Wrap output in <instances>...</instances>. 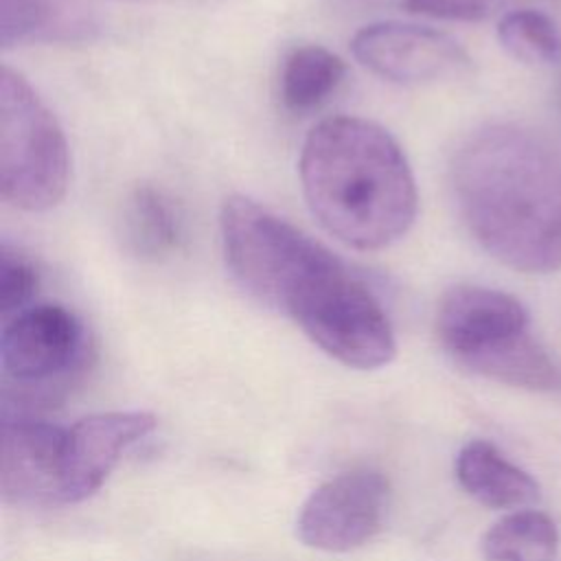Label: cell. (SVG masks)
<instances>
[{"label":"cell","instance_id":"9","mask_svg":"<svg viewBox=\"0 0 561 561\" xmlns=\"http://www.w3.org/2000/svg\"><path fill=\"white\" fill-rule=\"evenodd\" d=\"M436 331L443 346L465 364L528 331V311L506 291L480 285H458L440 298Z\"/></svg>","mask_w":561,"mask_h":561},{"label":"cell","instance_id":"4","mask_svg":"<svg viewBox=\"0 0 561 561\" xmlns=\"http://www.w3.org/2000/svg\"><path fill=\"white\" fill-rule=\"evenodd\" d=\"M70 156L66 136L31 88L9 66L0 75V191L28 213L57 206L68 188Z\"/></svg>","mask_w":561,"mask_h":561},{"label":"cell","instance_id":"13","mask_svg":"<svg viewBox=\"0 0 561 561\" xmlns=\"http://www.w3.org/2000/svg\"><path fill=\"white\" fill-rule=\"evenodd\" d=\"M123 241L140 259L158 261L178 250L182 221L173 202L151 184H138L123 208Z\"/></svg>","mask_w":561,"mask_h":561},{"label":"cell","instance_id":"15","mask_svg":"<svg viewBox=\"0 0 561 561\" xmlns=\"http://www.w3.org/2000/svg\"><path fill=\"white\" fill-rule=\"evenodd\" d=\"M346 75L344 61L324 46L294 48L280 68V101L291 112H309L324 103Z\"/></svg>","mask_w":561,"mask_h":561},{"label":"cell","instance_id":"1","mask_svg":"<svg viewBox=\"0 0 561 561\" xmlns=\"http://www.w3.org/2000/svg\"><path fill=\"white\" fill-rule=\"evenodd\" d=\"M451 191L473 239L500 263L526 272L561 270V151L541 134L493 123L456 149Z\"/></svg>","mask_w":561,"mask_h":561},{"label":"cell","instance_id":"18","mask_svg":"<svg viewBox=\"0 0 561 561\" xmlns=\"http://www.w3.org/2000/svg\"><path fill=\"white\" fill-rule=\"evenodd\" d=\"M39 287V272L22 250L11 243L0 248V309L2 316L26 309Z\"/></svg>","mask_w":561,"mask_h":561},{"label":"cell","instance_id":"5","mask_svg":"<svg viewBox=\"0 0 561 561\" xmlns=\"http://www.w3.org/2000/svg\"><path fill=\"white\" fill-rule=\"evenodd\" d=\"M85 359V329L64 305H28L2 329V377L7 388H15L18 403L55 397L81 373Z\"/></svg>","mask_w":561,"mask_h":561},{"label":"cell","instance_id":"2","mask_svg":"<svg viewBox=\"0 0 561 561\" xmlns=\"http://www.w3.org/2000/svg\"><path fill=\"white\" fill-rule=\"evenodd\" d=\"M298 171L311 215L353 250L388 248L414 224L419 195L410 162L373 121H320L302 142Z\"/></svg>","mask_w":561,"mask_h":561},{"label":"cell","instance_id":"17","mask_svg":"<svg viewBox=\"0 0 561 561\" xmlns=\"http://www.w3.org/2000/svg\"><path fill=\"white\" fill-rule=\"evenodd\" d=\"M497 39L524 64L561 61V31L552 18L535 9L508 11L497 24Z\"/></svg>","mask_w":561,"mask_h":561},{"label":"cell","instance_id":"10","mask_svg":"<svg viewBox=\"0 0 561 561\" xmlns=\"http://www.w3.org/2000/svg\"><path fill=\"white\" fill-rule=\"evenodd\" d=\"M66 430L31 416H4L0 489L7 502H61Z\"/></svg>","mask_w":561,"mask_h":561},{"label":"cell","instance_id":"11","mask_svg":"<svg viewBox=\"0 0 561 561\" xmlns=\"http://www.w3.org/2000/svg\"><path fill=\"white\" fill-rule=\"evenodd\" d=\"M456 478L473 500L489 508H526L541 495L528 471L482 438L462 445L456 456Z\"/></svg>","mask_w":561,"mask_h":561},{"label":"cell","instance_id":"16","mask_svg":"<svg viewBox=\"0 0 561 561\" xmlns=\"http://www.w3.org/2000/svg\"><path fill=\"white\" fill-rule=\"evenodd\" d=\"M559 550V528L535 508H519L495 522L482 537L489 561H552Z\"/></svg>","mask_w":561,"mask_h":561},{"label":"cell","instance_id":"7","mask_svg":"<svg viewBox=\"0 0 561 561\" xmlns=\"http://www.w3.org/2000/svg\"><path fill=\"white\" fill-rule=\"evenodd\" d=\"M355 59L381 79L403 85L454 79L469 68L462 46L430 26L405 22H373L353 35Z\"/></svg>","mask_w":561,"mask_h":561},{"label":"cell","instance_id":"14","mask_svg":"<svg viewBox=\"0 0 561 561\" xmlns=\"http://www.w3.org/2000/svg\"><path fill=\"white\" fill-rule=\"evenodd\" d=\"M465 366L478 375L515 388L554 390L561 386L557 364L528 331L471 357Z\"/></svg>","mask_w":561,"mask_h":561},{"label":"cell","instance_id":"12","mask_svg":"<svg viewBox=\"0 0 561 561\" xmlns=\"http://www.w3.org/2000/svg\"><path fill=\"white\" fill-rule=\"evenodd\" d=\"M92 15L75 0H0L2 48L90 37Z\"/></svg>","mask_w":561,"mask_h":561},{"label":"cell","instance_id":"6","mask_svg":"<svg viewBox=\"0 0 561 561\" xmlns=\"http://www.w3.org/2000/svg\"><path fill=\"white\" fill-rule=\"evenodd\" d=\"M390 484L375 469H351L322 482L302 502L296 535L316 550L348 552L370 541L386 522Z\"/></svg>","mask_w":561,"mask_h":561},{"label":"cell","instance_id":"8","mask_svg":"<svg viewBox=\"0 0 561 561\" xmlns=\"http://www.w3.org/2000/svg\"><path fill=\"white\" fill-rule=\"evenodd\" d=\"M156 427V416L142 410L99 412L66 430L61 462V502L75 504L96 493L123 451Z\"/></svg>","mask_w":561,"mask_h":561},{"label":"cell","instance_id":"3","mask_svg":"<svg viewBox=\"0 0 561 561\" xmlns=\"http://www.w3.org/2000/svg\"><path fill=\"white\" fill-rule=\"evenodd\" d=\"M261 302L285 311L316 346L348 368L375 370L397 355V337L377 296L305 232L274 265Z\"/></svg>","mask_w":561,"mask_h":561},{"label":"cell","instance_id":"19","mask_svg":"<svg viewBox=\"0 0 561 561\" xmlns=\"http://www.w3.org/2000/svg\"><path fill=\"white\" fill-rule=\"evenodd\" d=\"M511 0H403L410 13L449 22H482L500 13Z\"/></svg>","mask_w":561,"mask_h":561}]
</instances>
